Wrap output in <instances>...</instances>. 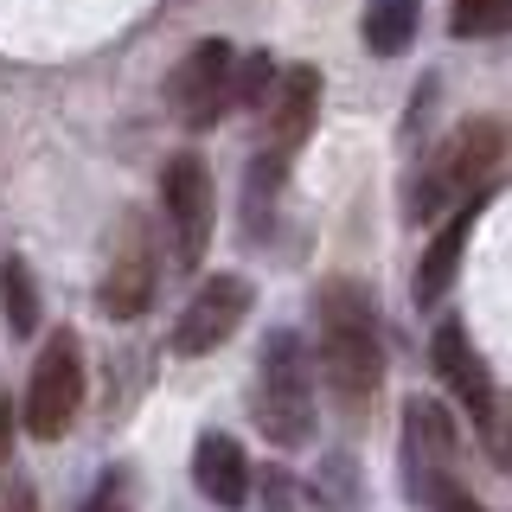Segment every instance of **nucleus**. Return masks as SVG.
Listing matches in <instances>:
<instances>
[{"mask_svg": "<svg viewBox=\"0 0 512 512\" xmlns=\"http://www.w3.org/2000/svg\"><path fill=\"white\" fill-rule=\"evenodd\" d=\"M231 64H237V52L224 39H199L180 58V71L167 84V103L180 109L186 128H212L224 116V103H231Z\"/></svg>", "mask_w": 512, "mask_h": 512, "instance_id": "obj_4", "label": "nucleus"}, {"mask_svg": "<svg viewBox=\"0 0 512 512\" xmlns=\"http://www.w3.org/2000/svg\"><path fill=\"white\" fill-rule=\"evenodd\" d=\"M77 404H84V346H77L71 327H58L26 384V429L39 442H58L77 423Z\"/></svg>", "mask_w": 512, "mask_h": 512, "instance_id": "obj_3", "label": "nucleus"}, {"mask_svg": "<svg viewBox=\"0 0 512 512\" xmlns=\"http://www.w3.org/2000/svg\"><path fill=\"white\" fill-rule=\"evenodd\" d=\"M7 442H13V410H7V397H0V461H7Z\"/></svg>", "mask_w": 512, "mask_h": 512, "instance_id": "obj_19", "label": "nucleus"}, {"mask_svg": "<svg viewBox=\"0 0 512 512\" xmlns=\"http://www.w3.org/2000/svg\"><path fill=\"white\" fill-rule=\"evenodd\" d=\"M429 359H436V378L455 391V404H468L474 423L493 429V372H487V359H480V346L468 340V327H461V320H442V327H436Z\"/></svg>", "mask_w": 512, "mask_h": 512, "instance_id": "obj_7", "label": "nucleus"}, {"mask_svg": "<svg viewBox=\"0 0 512 512\" xmlns=\"http://www.w3.org/2000/svg\"><path fill=\"white\" fill-rule=\"evenodd\" d=\"M84 512H128V506H122V500H109V487H103V493H96V500H90Z\"/></svg>", "mask_w": 512, "mask_h": 512, "instance_id": "obj_20", "label": "nucleus"}, {"mask_svg": "<svg viewBox=\"0 0 512 512\" xmlns=\"http://www.w3.org/2000/svg\"><path fill=\"white\" fill-rule=\"evenodd\" d=\"M269 84H276V64H269L263 52H256L250 64H231V103H244V109H256L269 96Z\"/></svg>", "mask_w": 512, "mask_h": 512, "instance_id": "obj_17", "label": "nucleus"}, {"mask_svg": "<svg viewBox=\"0 0 512 512\" xmlns=\"http://www.w3.org/2000/svg\"><path fill=\"white\" fill-rule=\"evenodd\" d=\"M160 199H167V218H173V237H180V263L192 269L212 244V173H205L199 154H173L167 173H160Z\"/></svg>", "mask_w": 512, "mask_h": 512, "instance_id": "obj_5", "label": "nucleus"}, {"mask_svg": "<svg viewBox=\"0 0 512 512\" xmlns=\"http://www.w3.org/2000/svg\"><path fill=\"white\" fill-rule=\"evenodd\" d=\"M416 20H423L416 0H365V45L378 58H397L416 39Z\"/></svg>", "mask_w": 512, "mask_h": 512, "instance_id": "obj_14", "label": "nucleus"}, {"mask_svg": "<svg viewBox=\"0 0 512 512\" xmlns=\"http://www.w3.org/2000/svg\"><path fill=\"white\" fill-rule=\"evenodd\" d=\"M276 96V154L288 160L301 141L314 135V116H320V71L314 64H288L282 84H269Z\"/></svg>", "mask_w": 512, "mask_h": 512, "instance_id": "obj_11", "label": "nucleus"}, {"mask_svg": "<svg viewBox=\"0 0 512 512\" xmlns=\"http://www.w3.org/2000/svg\"><path fill=\"white\" fill-rule=\"evenodd\" d=\"M423 500L436 506V512H487V506L474 500V493H461V487H455L448 474H442V480H429V487H423Z\"/></svg>", "mask_w": 512, "mask_h": 512, "instance_id": "obj_18", "label": "nucleus"}, {"mask_svg": "<svg viewBox=\"0 0 512 512\" xmlns=\"http://www.w3.org/2000/svg\"><path fill=\"white\" fill-rule=\"evenodd\" d=\"M0 308H7L13 333H39V288H32V269L20 263V256L0 263Z\"/></svg>", "mask_w": 512, "mask_h": 512, "instance_id": "obj_15", "label": "nucleus"}, {"mask_svg": "<svg viewBox=\"0 0 512 512\" xmlns=\"http://www.w3.org/2000/svg\"><path fill=\"white\" fill-rule=\"evenodd\" d=\"M192 480H199V493L224 512H237L250 500V455L237 436H224V429H212V436H199V448H192Z\"/></svg>", "mask_w": 512, "mask_h": 512, "instance_id": "obj_8", "label": "nucleus"}, {"mask_svg": "<svg viewBox=\"0 0 512 512\" xmlns=\"http://www.w3.org/2000/svg\"><path fill=\"white\" fill-rule=\"evenodd\" d=\"M148 301H154L148 237H122V250L109 256V269H103V288H96V308L109 320H135V314H148Z\"/></svg>", "mask_w": 512, "mask_h": 512, "instance_id": "obj_9", "label": "nucleus"}, {"mask_svg": "<svg viewBox=\"0 0 512 512\" xmlns=\"http://www.w3.org/2000/svg\"><path fill=\"white\" fill-rule=\"evenodd\" d=\"M455 39H500L512 26V0H455Z\"/></svg>", "mask_w": 512, "mask_h": 512, "instance_id": "obj_16", "label": "nucleus"}, {"mask_svg": "<svg viewBox=\"0 0 512 512\" xmlns=\"http://www.w3.org/2000/svg\"><path fill=\"white\" fill-rule=\"evenodd\" d=\"M320 372L346 410H365L384 384V346H378V314L365 288L327 282L320 295Z\"/></svg>", "mask_w": 512, "mask_h": 512, "instance_id": "obj_1", "label": "nucleus"}, {"mask_svg": "<svg viewBox=\"0 0 512 512\" xmlns=\"http://www.w3.org/2000/svg\"><path fill=\"white\" fill-rule=\"evenodd\" d=\"M468 231H474V212H455L436 237H429L423 263H416V301H436L442 288L455 282V263H461V250H468Z\"/></svg>", "mask_w": 512, "mask_h": 512, "instance_id": "obj_13", "label": "nucleus"}, {"mask_svg": "<svg viewBox=\"0 0 512 512\" xmlns=\"http://www.w3.org/2000/svg\"><path fill=\"white\" fill-rule=\"evenodd\" d=\"M244 314H250V282L244 276H212L186 301L180 327H173V346H180L186 359H205V352H218L237 327H244Z\"/></svg>", "mask_w": 512, "mask_h": 512, "instance_id": "obj_6", "label": "nucleus"}, {"mask_svg": "<svg viewBox=\"0 0 512 512\" xmlns=\"http://www.w3.org/2000/svg\"><path fill=\"white\" fill-rule=\"evenodd\" d=\"M256 423L276 448H308L314 436V372L295 333H276L263 352V378H256Z\"/></svg>", "mask_w": 512, "mask_h": 512, "instance_id": "obj_2", "label": "nucleus"}, {"mask_svg": "<svg viewBox=\"0 0 512 512\" xmlns=\"http://www.w3.org/2000/svg\"><path fill=\"white\" fill-rule=\"evenodd\" d=\"M404 429H410V468H416V487H429V480H442V468L455 461L461 448V429L448 423V410L436 397H416L404 410Z\"/></svg>", "mask_w": 512, "mask_h": 512, "instance_id": "obj_10", "label": "nucleus"}, {"mask_svg": "<svg viewBox=\"0 0 512 512\" xmlns=\"http://www.w3.org/2000/svg\"><path fill=\"white\" fill-rule=\"evenodd\" d=\"M500 122H468L455 135V148H448V160L436 167V186H493V173H500Z\"/></svg>", "mask_w": 512, "mask_h": 512, "instance_id": "obj_12", "label": "nucleus"}]
</instances>
